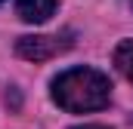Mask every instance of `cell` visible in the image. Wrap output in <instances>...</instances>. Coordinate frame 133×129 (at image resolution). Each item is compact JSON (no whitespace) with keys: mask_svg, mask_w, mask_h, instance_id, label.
<instances>
[{"mask_svg":"<svg viewBox=\"0 0 133 129\" xmlns=\"http://www.w3.org/2000/svg\"><path fill=\"white\" fill-rule=\"evenodd\" d=\"M111 98V83L96 68H71L53 80V101L68 114L102 111Z\"/></svg>","mask_w":133,"mask_h":129,"instance_id":"cell-1","label":"cell"},{"mask_svg":"<svg viewBox=\"0 0 133 129\" xmlns=\"http://www.w3.org/2000/svg\"><path fill=\"white\" fill-rule=\"evenodd\" d=\"M111 59H115V68L133 83V40H121L115 46V55Z\"/></svg>","mask_w":133,"mask_h":129,"instance_id":"cell-4","label":"cell"},{"mask_svg":"<svg viewBox=\"0 0 133 129\" xmlns=\"http://www.w3.org/2000/svg\"><path fill=\"white\" fill-rule=\"evenodd\" d=\"M77 129H108V126H96V123H90V126H77Z\"/></svg>","mask_w":133,"mask_h":129,"instance_id":"cell-5","label":"cell"},{"mask_svg":"<svg viewBox=\"0 0 133 129\" xmlns=\"http://www.w3.org/2000/svg\"><path fill=\"white\" fill-rule=\"evenodd\" d=\"M16 12L22 22H46L53 12H56V0H16Z\"/></svg>","mask_w":133,"mask_h":129,"instance_id":"cell-3","label":"cell"},{"mask_svg":"<svg viewBox=\"0 0 133 129\" xmlns=\"http://www.w3.org/2000/svg\"><path fill=\"white\" fill-rule=\"evenodd\" d=\"M0 3H3V0H0Z\"/></svg>","mask_w":133,"mask_h":129,"instance_id":"cell-6","label":"cell"},{"mask_svg":"<svg viewBox=\"0 0 133 129\" xmlns=\"http://www.w3.org/2000/svg\"><path fill=\"white\" fill-rule=\"evenodd\" d=\"M74 34H40V37H19L16 40V52L28 62H46V59H56L59 52H65L68 46L74 43L71 40Z\"/></svg>","mask_w":133,"mask_h":129,"instance_id":"cell-2","label":"cell"}]
</instances>
